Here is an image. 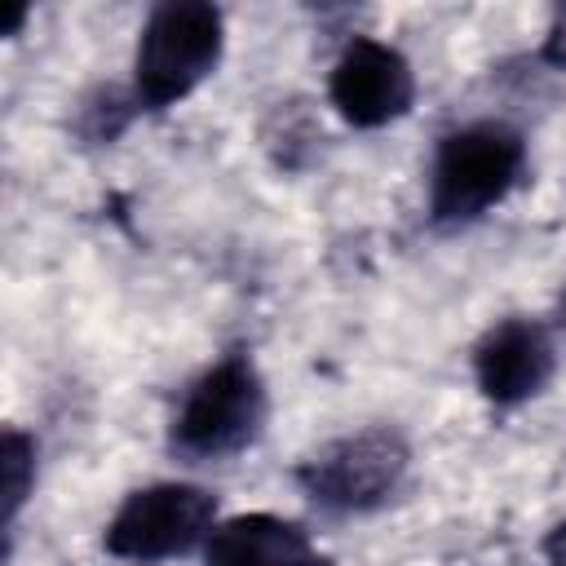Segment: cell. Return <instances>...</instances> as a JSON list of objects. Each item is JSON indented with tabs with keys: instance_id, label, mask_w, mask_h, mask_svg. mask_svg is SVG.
I'll use <instances>...</instances> for the list:
<instances>
[{
	"instance_id": "1",
	"label": "cell",
	"mask_w": 566,
	"mask_h": 566,
	"mask_svg": "<svg viewBox=\"0 0 566 566\" xmlns=\"http://www.w3.org/2000/svg\"><path fill=\"white\" fill-rule=\"evenodd\" d=\"M526 177V137L504 119H469L438 137L429 164V221L464 226L504 203Z\"/></svg>"
},
{
	"instance_id": "9",
	"label": "cell",
	"mask_w": 566,
	"mask_h": 566,
	"mask_svg": "<svg viewBox=\"0 0 566 566\" xmlns=\"http://www.w3.org/2000/svg\"><path fill=\"white\" fill-rule=\"evenodd\" d=\"M35 486V438L22 429H4L0 438V491H4V522L13 526L27 495Z\"/></svg>"
},
{
	"instance_id": "10",
	"label": "cell",
	"mask_w": 566,
	"mask_h": 566,
	"mask_svg": "<svg viewBox=\"0 0 566 566\" xmlns=\"http://www.w3.org/2000/svg\"><path fill=\"white\" fill-rule=\"evenodd\" d=\"M544 62H553V66H562L566 71V4L553 13V22H548V35H544Z\"/></svg>"
},
{
	"instance_id": "2",
	"label": "cell",
	"mask_w": 566,
	"mask_h": 566,
	"mask_svg": "<svg viewBox=\"0 0 566 566\" xmlns=\"http://www.w3.org/2000/svg\"><path fill=\"white\" fill-rule=\"evenodd\" d=\"M226 53V18L208 0H164L146 13L133 49V106L168 111L186 102Z\"/></svg>"
},
{
	"instance_id": "6",
	"label": "cell",
	"mask_w": 566,
	"mask_h": 566,
	"mask_svg": "<svg viewBox=\"0 0 566 566\" xmlns=\"http://www.w3.org/2000/svg\"><path fill=\"white\" fill-rule=\"evenodd\" d=\"M327 102L349 128H385L411 111L416 71L402 49L376 35H354L327 71Z\"/></svg>"
},
{
	"instance_id": "8",
	"label": "cell",
	"mask_w": 566,
	"mask_h": 566,
	"mask_svg": "<svg viewBox=\"0 0 566 566\" xmlns=\"http://www.w3.org/2000/svg\"><path fill=\"white\" fill-rule=\"evenodd\" d=\"M208 566H332L310 531L279 513H234L221 517L203 544Z\"/></svg>"
},
{
	"instance_id": "11",
	"label": "cell",
	"mask_w": 566,
	"mask_h": 566,
	"mask_svg": "<svg viewBox=\"0 0 566 566\" xmlns=\"http://www.w3.org/2000/svg\"><path fill=\"white\" fill-rule=\"evenodd\" d=\"M544 557H548V566H566V522H557L544 535Z\"/></svg>"
},
{
	"instance_id": "7",
	"label": "cell",
	"mask_w": 566,
	"mask_h": 566,
	"mask_svg": "<svg viewBox=\"0 0 566 566\" xmlns=\"http://www.w3.org/2000/svg\"><path fill=\"white\" fill-rule=\"evenodd\" d=\"M557 345L539 318H500L473 345V385L495 407H522L553 380Z\"/></svg>"
},
{
	"instance_id": "3",
	"label": "cell",
	"mask_w": 566,
	"mask_h": 566,
	"mask_svg": "<svg viewBox=\"0 0 566 566\" xmlns=\"http://www.w3.org/2000/svg\"><path fill=\"white\" fill-rule=\"evenodd\" d=\"M265 380L248 354H226L212 367H203L172 420H168V447L186 460H226L256 442L265 424Z\"/></svg>"
},
{
	"instance_id": "5",
	"label": "cell",
	"mask_w": 566,
	"mask_h": 566,
	"mask_svg": "<svg viewBox=\"0 0 566 566\" xmlns=\"http://www.w3.org/2000/svg\"><path fill=\"white\" fill-rule=\"evenodd\" d=\"M411 469V447L389 424H367L358 433H340L310 451L292 478L323 513H371L402 486Z\"/></svg>"
},
{
	"instance_id": "4",
	"label": "cell",
	"mask_w": 566,
	"mask_h": 566,
	"mask_svg": "<svg viewBox=\"0 0 566 566\" xmlns=\"http://www.w3.org/2000/svg\"><path fill=\"white\" fill-rule=\"evenodd\" d=\"M221 522V504L199 482H150L119 500L102 531V548L115 562L155 566L208 544Z\"/></svg>"
},
{
	"instance_id": "12",
	"label": "cell",
	"mask_w": 566,
	"mask_h": 566,
	"mask_svg": "<svg viewBox=\"0 0 566 566\" xmlns=\"http://www.w3.org/2000/svg\"><path fill=\"white\" fill-rule=\"evenodd\" d=\"M562 318H566V287H562Z\"/></svg>"
}]
</instances>
